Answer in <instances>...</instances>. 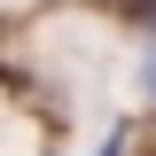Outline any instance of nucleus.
<instances>
[{
    "instance_id": "obj_3",
    "label": "nucleus",
    "mask_w": 156,
    "mask_h": 156,
    "mask_svg": "<svg viewBox=\"0 0 156 156\" xmlns=\"http://www.w3.org/2000/svg\"><path fill=\"white\" fill-rule=\"evenodd\" d=\"M94 156H125V133H109V140H101V148H94Z\"/></svg>"
},
{
    "instance_id": "obj_1",
    "label": "nucleus",
    "mask_w": 156,
    "mask_h": 156,
    "mask_svg": "<svg viewBox=\"0 0 156 156\" xmlns=\"http://www.w3.org/2000/svg\"><path fill=\"white\" fill-rule=\"evenodd\" d=\"M125 16H133L140 31H156V0H125Z\"/></svg>"
},
{
    "instance_id": "obj_2",
    "label": "nucleus",
    "mask_w": 156,
    "mask_h": 156,
    "mask_svg": "<svg viewBox=\"0 0 156 156\" xmlns=\"http://www.w3.org/2000/svg\"><path fill=\"white\" fill-rule=\"evenodd\" d=\"M140 86H148V101H156V39H148V62H140Z\"/></svg>"
}]
</instances>
